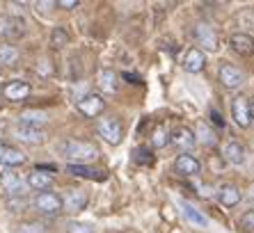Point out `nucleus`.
<instances>
[{"instance_id": "f257e3e1", "label": "nucleus", "mask_w": 254, "mask_h": 233, "mask_svg": "<svg viewBox=\"0 0 254 233\" xmlns=\"http://www.w3.org/2000/svg\"><path fill=\"white\" fill-rule=\"evenodd\" d=\"M60 153L71 160V165H85V163H94L99 158V149L92 142L85 140H66L60 142Z\"/></svg>"}, {"instance_id": "f03ea898", "label": "nucleus", "mask_w": 254, "mask_h": 233, "mask_svg": "<svg viewBox=\"0 0 254 233\" xmlns=\"http://www.w3.org/2000/svg\"><path fill=\"white\" fill-rule=\"evenodd\" d=\"M96 133L106 144L117 146L122 144V137H124V126L119 121V116H103L96 123Z\"/></svg>"}, {"instance_id": "7ed1b4c3", "label": "nucleus", "mask_w": 254, "mask_h": 233, "mask_svg": "<svg viewBox=\"0 0 254 233\" xmlns=\"http://www.w3.org/2000/svg\"><path fill=\"white\" fill-rule=\"evenodd\" d=\"M192 37H195L197 46H199V51H218V32H215V28H213L211 23H206V21H199V23H195V28H192Z\"/></svg>"}, {"instance_id": "20e7f679", "label": "nucleus", "mask_w": 254, "mask_h": 233, "mask_svg": "<svg viewBox=\"0 0 254 233\" xmlns=\"http://www.w3.org/2000/svg\"><path fill=\"white\" fill-rule=\"evenodd\" d=\"M32 206H35L37 213H42L46 217H58L60 213H64L62 210V197L55 192H39L35 199H32Z\"/></svg>"}, {"instance_id": "39448f33", "label": "nucleus", "mask_w": 254, "mask_h": 233, "mask_svg": "<svg viewBox=\"0 0 254 233\" xmlns=\"http://www.w3.org/2000/svg\"><path fill=\"white\" fill-rule=\"evenodd\" d=\"M170 144L174 149L184 153H190V149H195L197 140H195V133L188 128V126H177V128L170 133Z\"/></svg>"}, {"instance_id": "423d86ee", "label": "nucleus", "mask_w": 254, "mask_h": 233, "mask_svg": "<svg viewBox=\"0 0 254 233\" xmlns=\"http://www.w3.org/2000/svg\"><path fill=\"white\" fill-rule=\"evenodd\" d=\"M78 110H80V115L87 116V119H96V116H101L103 110H106V101H103L101 94H87V96H83V99L78 101Z\"/></svg>"}, {"instance_id": "0eeeda50", "label": "nucleus", "mask_w": 254, "mask_h": 233, "mask_svg": "<svg viewBox=\"0 0 254 233\" xmlns=\"http://www.w3.org/2000/svg\"><path fill=\"white\" fill-rule=\"evenodd\" d=\"M218 80L225 85L227 89H238L245 82V73H243L238 66L229 64V62H222L218 71Z\"/></svg>"}, {"instance_id": "6e6552de", "label": "nucleus", "mask_w": 254, "mask_h": 233, "mask_svg": "<svg viewBox=\"0 0 254 233\" xmlns=\"http://www.w3.org/2000/svg\"><path fill=\"white\" fill-rule=\"evenodd\" d=\"M87 201H89L87 192L73 187V190H66V194L62 197V210L71 213V215H76V213H83L85 206H87Z\"/></svg>"}, {"instance_id": "1a4fd4ad", "label": "nucleus", "mask_w": 254, "mask_h": 233, "mask_svg": "<svg viewBox=\"0 0 254 233\" xmlns=\"http://www.w3.org/2000/svg\"><path fill=\"white\" fill-rule=\"evenodd\" d=\"M174 172H177L179 176L192 178V176H197L201 172V163L195 156H190V153H181V156L174 160Z\"/></svg>"}, {"instance_id": "9d476101", "label": "nucleus", "mask_w": 254, "mask_h": 233, "mask_svg": "<svg viewBox=\"0 0 254 233\" xmlns=\"http://www.w3.org/2000/svg\"><path fill=\"white\" fill-rule=\"evenodd\" d=\"M231 116H234V121H236L238 128H250V101L245 96H236V99L231 101Z\"/></svg>"}, {"instance_id": "9b49d317", "label": "nucleus", "mask_w": 254, "mask_h": 233, "mask_svg": "<svg viewBox=\"0 0 254 233\" xmlns=\"http://www.w3.org/2000/svg\"><path fill=\"white\" fill-rule=\"evenodd\" d=\"M0 163L5 165V167L14 169V167H21V165L28 163V158H25V153L21 151V149H16V146H12V144H2V142H0Z\"/></svg>"}, {"instance_id": "f8f14e48", "label": "nucleus", "mask_w": 254, "mask_h": 233, "mask_svg": "<svg viewBox=\"0 0 254 233\" xmlns=\"http://www.w3.org/2000/svg\"><path fill=\"white\" fill-rule=\"evenodd\" d=\"M2 96H5L7 101H12V103H21V101H25L30 96V85L23 80L7 82L5 87H2Z\"/></svg>"}, {"instance_id": "ddd939ff", "label": "nucleus", "mask_w": 254, "mask_h": 233, "mask_svg": "<svg viewBox=\"0 0 254 233\" xmlns=\"http://www.w3.org/2000/svg\"><path fill=\"white\" fill-rule=\"evenodd\" d=\"M0 183L5 187V192H9L12 197H23L25 187H28V183H25L18 174H14V172H5V174L0 176Z\"/></svg>"}, {"instance_id": "4468645a", "label": "nucleus", "mask_w": 254, "mask_h": 233, "mask_svg": "<svg viewBox=\"0 0 254 233\" xmlns=\"http://www.w3.org/2000/svg\"><path fill=\"white\" fill-rule=\"evenodd\" d=\"M181 64H184V69L188 71V73H199V71H204V66H206V55L195 46V48H190V51H186Z\"/></svg>"}, {"instance_id": "2eb2a0df", "label": "nucleus", "mask_w": 254, "mask_h": 233, "mask_svg": "<svg viewBox=\"0 0 254 233\" xmlns=\"http://www.w3.org/2000/svg\"><path fill=\"white\" fill-rule=\"evenodd\" d=\"M25 183H28V187L37 190V192H48L51 185H53V174H48L44 169H35V172H30Z\"/></svg>"}, {"instance_id": "dca6fc26", "label": "nucleus", "mask_w": 254, "mask_h": 233, "mask_svg": "<svg viewBox=\"0 0 254 233\" xmlns=\"http://www.w3.org/2000/svg\"><path fill=\"white\" fill-rule=\"evenodd\" d=\"M195 140H197V144H201V146H206V149H213V146H218V133L208 126L206 121H197V126H195Z\"/></svg>"}, {"instance_id": "f3484780", "label": "nucleus", "mask_w": 254, "mask_h": 233, "mask_svg": "<svg viewBox=\"0 0 254 233\" xmlns=\"http://www.w3.org/2000/svg\"><path fill=\"white\" fill-rule=\"evenodd\" d=\"M14 137H16L18 142H23V144H30V146H37L44 142V130L42 128H30V126H18L16 130H14Z\"/></svg>"}, {"instance_id": "a211bd4d", "label": "nucleus", "mask_w": 254, "mask_h": 233, "mask_svg": "<svg viewBox=\"0 0 254 233\" xmlns=\"http://www.w3.org/2000/svg\"><path fill=\"white\" fill-rule=\"evenodd\" d=\"M241 199H243V194H241V190H238L236 185H231V183L220 185L218 201L225 206V208H234V206H238V204H241Z\"/></svg>"}, {"instance_id": "6ab92c4d", "label": "nucleus", "mask_w": 254, "mask_h": 233, "mask_svg": "<svg viewBox=\"0 0 254 233\" xmlns=\"http://www.w3.org/2000/svg\"><path fill=\"white\" fill-rule=\"evenodd\" d=\"M229 46L234 48L238 55L248 58V55H252V53H254V37L245 35V32H236V35H231Z\"/></svg>"}, {"instance_id": "aec40b11", "label": "nucleus", "mask_w": 254, "mask_h": 233, "mask_svg": "<svg viewBox=\"0 0 254 233\" xmlns=\"http://www.w3.org/2000/svg\"><path fill=\"white\" fill-rule=\"evenodd\" d=\"M222 158H225L229 165H243L245 163V149H243V144L231 140L222 146Z\"/></svg>"}, {"instance_id": "412c9836", "label": "nucleus", "mask_w": 254, "mask_h": 233, "mask_svg": "<svg viewBox=\"0 0 254 233\" xmlns=\"http://www.w3.org/2000/svg\"><path fill=\"white\" fill-rule=\"evenodd\" d=\"M23 35V23L12 16H0V37H16Z\"/></svg>"}, {"instance_id": "4be33fe9", "label": "nucleus", "mask_w": 254, "mask_h": 233, "mask_svg": "<svg viewBox=\"0 0 254 233\" xmlns=\"http://www.w3.org/2000/svg\"><path fill=\"white\" fill-rule=\"evenodd\" d=\"M44 123H48V115L42 112V110H25L23 115H21V126L39 128V126H44Z\"/></svg>"}, {"instance_id": "5701e85b", "label": "nucleus", "mask_w": 254, "mask_h": 233, "mask_svg": "<svg viewBox=\"0 0 254 233\" xmlns=\"http://www.w3.org/2000/svg\"><path fill=\"white\" fill-rule=\"evenodd\" d=\"M18 58H21V53L14 44H9V41L0 44V64L2 66H14L18 62Z\"/></svg>"}, {"instance_id": "b1692460", "label": "nucleus", "mask_w": 254, "mask_h": 233, "mask_svg": "<svg viewBox=\"0 0 254 233\" xmlns=\"http://www.w3.org/2000/svg\"><path fill=\"white\" fill-rule=\"evenodd\" d=\"M99 87L106 94L117 92V73L113 69H101L99 71Z\"/></svg>"}, {"instance_id": "393cba45", "label": "nucleus", "mask_w": 254, "mask_h": 233, "mask_svg": "<svg viewBox=\"0 0 254 233\" xmlns=\"http://www.w3.org/2000/svg\"><path fill=\"white\" fill-rule=\"evenodd\" d=\"M179 206H181V213H184V215L188 217L192 224H197V227H208V220L201 215V213H199V210H197L192 204H188V201H181Z\"/></svg>"}, {"instance_id": "a878e982", "label": "nucleus", "mask_w": 254, "mask_h": 233, "mask_svg": "<svg viewBox=\"0 0 254 233\" xmlns=\"http://www.w3.org/2000/svg\"><path fill=\"white\" fill-rule=\"evenodd\" d=\"M66 172L73 176H78V178H103V172H96V169H89L85 167V165H66Z\"/></svg>"}, {"instance_id": "bb28decb", "label": "nucleus", "mask_w": 254, "mask_h": 233, "mask_svg": "<svg viewBox=\"0 0 254 233\" xmlns=\"http://www.w3.org/2000/svg\"><path fill=\"white\" fill-rule=\"evenodd\" d=\"M167 144H170V133H167V128L160 123V126L154 128V133H151V146H154V149H165Z\"/></svg>"}, {"instance_id": "cd10ccee", "label": "nucleus", "mask_w": 254, "mask_h": 233, "mask_svg": "<svg viewBox=\"0 0 254 233\" xmlns=\"http://www.w3.org/2000/svg\"><path fill=\"white\" fill-rule=\"evenodd\" d=\"M14 233H46V227H44L42 222H21Z\"/></svg>"}, {"instance_id": "c85d7f7f", "label": "nucleus", "mask_w": 254, "mask_h": 233, "mask_svg": "<svg viewBox=\"0 0 254 233\" xmlns=\"http://www.w3.org/2000/svg\"><path fill=\"white\" fill-rule=\"evenodd\" d=\"M51 44H53V48H64L69 44V32L64 28H55L51 35Z\"/></svg>"}, {"instance_id": "c756f323", "label": "nucleus", "mask_w": 254, "mask_h": 233, "mask_svg": "<svg viewBox=\"0 0 254 233\" xmlns=\"http://www.w3.org/2000/svg\"><path fill=\"white\" fill-rule=\"evenodd\" d=\"M66 233H94L85 222H66Z\"/></svg>"}, {"instance_id": "7c9ffc66", "label": "nucleus", "mask_w": 254, "mask_h": 233, "mask_svg": "<svg viewBox=\"0 0 254 233\" xmlns=\"http://www.w3.org/2000/svg\"><path fill=\"white\" fill-rule=\"evenodd\" d=\"M238 227L245 229V231H254V210H245L238 220Z\"/></svg>"}, {"instance_id": "2f4dec72", "label": "nucleus", "mask_w": 254, "mask_h": 233, "mask_svg": "<svg viewBox=\"0 0 254 233\" xmlns=\"http://www.w3.org/2000/svg\"><path fill=\"white\" fill-rule=\"evenodd\" d=\"M35 71L42 78H46V76H51V73H53V66H51V62H48V59H39V62H37V66H35Z\"/></svg>"}, {"instance_id": "473e14b6", "label": "nucleus", "mask_w": 254, "mask_h": 233, "mask_svg": "<svg viewBox=\"0 0 254 233\" xmlns=\"http://www.w3.org/2000/svg\"><path fill=\"white\" fill-rule=\"evenodd\" d=\"M55 5L62 7V9H76V7L80 5V2H78V0H58Z\"/></svg>"}, {"instance_id": "72a5a7b5", "label": "nucleus", "mask_w": 254, "mask_h": 233, "mask_svg": "<svg viewBox=\"0 0 254 233\" xmlns=\"http://www.w3.org/2000/svg\"><path fill=\"white\" fill-rule=\"evenodd\" d=\"M211 119H213V121H215V123H218L220 128L225 126V121H222V116H220V115H218V112H215V110H211Z\"/></svg>"}, {"instance_id": "f704fd0d", "label": "nucleus", "mask_w": 254, "mask_h": 233, "mask_svg": "<svg viewBox=\"0 0 254 233\" xmlns=\"http://www.w3.org/2000/svg\"><path fill=\"white\" fill-rule=\"evenodd\" d=\"M53 5H55V2H44V0H42V2H37V7H42V12H48Z\"/></svg>"}, {"instance_id": "c9c22d12", "label": "nucleus", "mask_w": 254, "mask_h": 233, "mask_svg": "<svg viewBox=\"0 0 254 233\" xmlns=\"http://www.w3.org/2000/svg\"><path fill=\"white\" fill-rule=\"evenodd\" d=\"M250 119H252V123H254V103L250 105Z\"/></svg>"}]
</instances>
